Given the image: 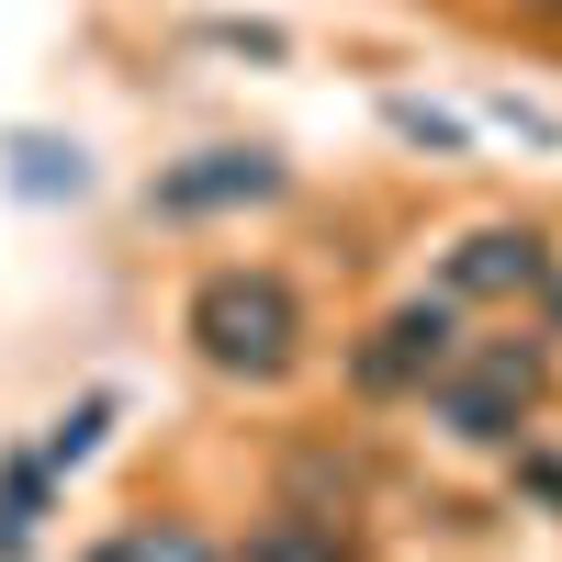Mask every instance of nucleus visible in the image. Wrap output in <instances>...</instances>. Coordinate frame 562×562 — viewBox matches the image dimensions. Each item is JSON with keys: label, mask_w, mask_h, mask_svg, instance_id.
<instances>
[{"label": "nucleus", "mask_w": 562, "mask_h": 562, "mask_svg": "<svg viewBox=\"0 0 562 562\" xmlns=\"http://www.w3.org/2000/svg\"><path fill=\"white\" fill-rule=\"evenodd\" d=\"M551 281V248L529 237V225H484V237H461L450 248V293H473V304H518Z\"/></svg>", "instance_id": "nucleus-4"}, {"label": "nucleus", "mask_w": 562, "mask_h": 562, "mask_svg": "<svg viewBox=\"0 0 562 562\" xmlns=\"http://www.w3.org/2000/svg\"><path fill=\"white\" fill-rule=\"evenodd\" d=\"M79 562H214V540L180 529V518H158V529H113V540H90Z\"/></svg>", "instance_id": "nucleus-6"}, {"label": "nucleus", "mask_w": 562, "mask_h": 562, "mask_svg": "<svg viewBox=\"0 0 562 562\" xmlns=\"http://www.w3.org/2000/svg\"><path fill=\"white\" fill-rule=\"evenodd\" d=\"M248 562H349V540H338V518H270L248 540Z\"/></svg>", "instance_id": "nucleus-7"}, {"label": "nucleus", "mask_w": 562, "mask_h": 562, "mask_svg": "<svg viewBox=\"0 0 562 562\" xmlns=\"http://www.w3.org/2000/svg\"><path fill=\"white\" fill-rule=\"evenodd\" d=\"M259 192H281V169H270V158H203V169H169V180H158V203H169V214H203V203H259Z\"/></svg>", "instance_id": "nucleus-5"}, {"label": "nucleus", "mask_w": 562, "mask_h": 562, "mask_svg": "<svg viewBox=\"0 0 562 562\" xmlns=\"http://www.w3.org/2000/svg\"><path fill=\"white\" fill-rule=\"evenodd\" d=\"M428 394H439V416H450L473 450H506V439L529 428V405H540V349H529V338H495V349H473V360H439Z\"/></svg>", "instance_id": "nucleus-2"}, {"label": "nucleus", "mask_w": 562, "mask_h": 562, "mask_svg": "<svg viewBox=\"0 0 562 562\" xmlns=\"http://www.w3.org/2000/svg\"><path fill=\"white\" fill-rule=\"evenodd\" d=\"M439 360H450V315L439 304H394L371 326V349H360V394H428Z\"/></svg>", "instance_id": "nucleus-3"}, {"label": "nucleus", "mask_w": 562, "mask_h": 562, "mask_svg": "<svg viewBox=\"0 0 562 562\" xmlns=\"http://www.w3.org/2000/svg\"><path fill=\"white\" fill-rule=\"evenodd\" d=\"M34 506H45V461H12V473H0V562L34 540Z\"/></svg>", "instance_id": "nucleus-8"}, {"label": "nucleus", "mask_w": 562, "mask_h": 562, "mask_svg": "<svg viewBox=\"0 0 562 562\" xmlns=\"http://www.w3.org/2000/svg\"><path fill=\"white\" fill-rule=\"evenodd\" d=\"M529 12H562V0H529Z\"/></svg>", "instance_id": "nucleus-9"}, {"label": "nucleus", "mask_w": 562, "mask_h": 562, "mask_svg": "<svg viewBox=\"0 0 562 562\" xmlns=\"http://www.w3.org/2000/svg\"><path fill=\"white\" fill-rule=\"evenodd\" d=\"M551 315H562V293H551Z\"/></svg>", "instance_id": "nucleus-10"}, {"label": "nucleus", "mask_w": 562, "mask_h": 562, "mask_svg": "<svg viewBox=\"0 0 562 562\" xmlns=\"http://www.w3.org/2000/svg\"><path fill=\"white\" fill-rule=\"evenodd\" d=\"M192 349L214 371H237V383H281V371L304 360V304L281 270H214L192 293Z\"/></svg>", "instance_id": "nucleus-1"}]
</instances>
